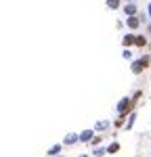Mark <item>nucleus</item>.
Instances as JSON below:
<instances>
[]
</instances>
